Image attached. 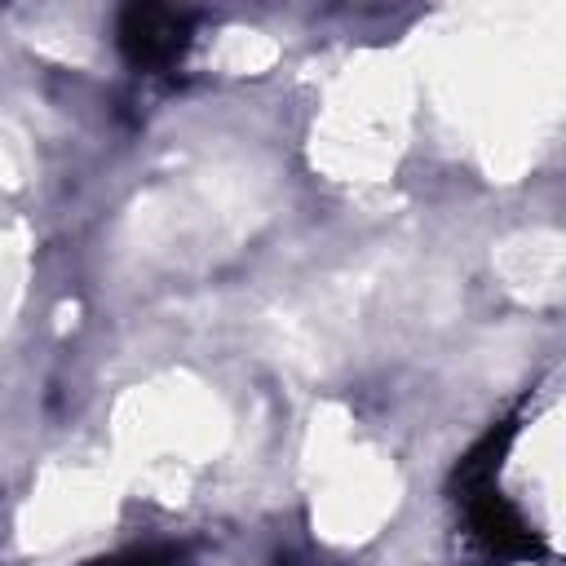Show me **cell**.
<instances>
[{"label":"cell","instance_id":"6da1fadb","mask_svg":"<svg viewBox=\"0 0 566 566\" xmlns=\"http://www.w3.org/2000/svg\"><path fill=\"white\" fill-rule=\"evenodd\" d=\"M195 18L168 4H128L115 22V44L137 71H168L190 49Z\"/></svg>","mask_w":566,"mask_h":566},{"label":"cell","instance_id":"7a4b0ae2","mask_svg":"<svg viewBox=\"0 0 566 566\" xmlns=\"http://www.w3.org/2000/svg\"><path fill=\"white\" fill-rule=\"evenodd\" d=\"M469 531L478 535V544L495 557H539L544 544L539 535L526 526V517L495 491V482H473V486H455Z\"/></svg>","mask_w":566,"mask_h":566},{"label":"cell","instance_id":"3957f363","mask_svg":"<svg viewBox=\"0 0 566 566\" xmlns=\"http://www.w3.org/2000/svg\"><path fill=\"white\" fill-rule=\"evenodd\" d=\"M181 562V548L172 544H146V548H124L115 557H102L93 566H177Z\"/></svg>","mask_w":566,"mask_h":566}]
</instances>
